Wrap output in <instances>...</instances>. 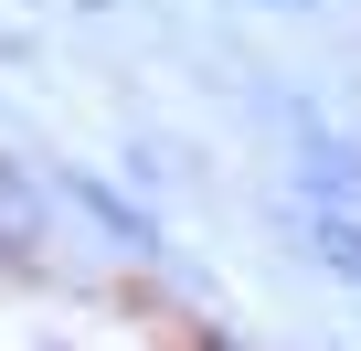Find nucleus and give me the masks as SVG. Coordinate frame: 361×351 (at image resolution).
I'll return each instance as SVG.
<instances>
[{
    "label": "nucleus",
    "mask_w": 361,
    "mask_h": 351,
    "mask_svg": "<svg viewBox=\"0 0 361 351\" xmlns=\"http://www.w3.org/2000/svg\"><path fill=\"white\" fill-rule=\"evenodd\" d=\"M54 203H75L106 245H128V256H159V213H138L117 182H96V170H64V182H54Z\"/></svg>",
    "instance_id": "2"
},
{
    "label": "nucleus",
    "mask_w": 361,
    "mask_h": 351,
    "mask_svg": "<svg viewBox=\"0 0 361 351\" xmlns=\"http://www.w3.org/2000/svg\"><path fill=\"white\" fill-rule=\"evenodd\" d=\"M43 245H54V182L0 149V266H32Z\"/></svg>",
    "instance_id": "1"
},
{
    "label": "nucleus",
    "mask_w": 361,
    "mask_h": 351,
    "mask_svg": "<svg viewBox=\"0 0 361 351\" xmlns=\"http://www.w3.org/2000/svg\"><path fill=\"white\" fill-rule=\"evenodd\" d=\"M245 11H329V0H245Z\"/></svg>",
    "instance_id": "4"
},
{
    "label": "nucleus",
    "mask_w": 361,
    "mask_h": 351,
    "mask_svg": "<svg viewBox=\"0 0 361 351\" xmlns=\"http://www.w3.org/2000/svg\"><path fill=\"white\" fill-rule=\"evenodd\" d=\"M32 351H75V340H32Z\"/></svg>",
    "instance_id": "5"
},
{
    "label": "nucleus",
    "mask_w": 361,
    "mask_h": 351,
    "mask_svg": "<svg viewBox=\"0 0 361 351\" xmlns=\"http://www.w3.org/2000/svg\"><path fill=\"white\" fill-rule=\"evenodd\" d=\"M298 245H308V266H329V277L361 287V213L350 203H308L298 213Z\"/></svg>",
    "instance_id": "3"
}]
</instances>
